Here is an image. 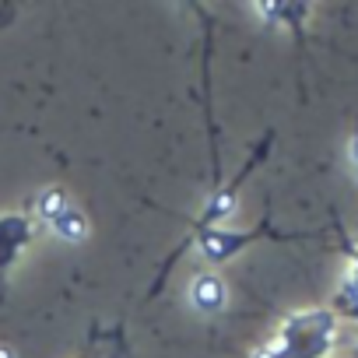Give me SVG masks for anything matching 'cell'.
<instances>
[{"mask_svg":"<svg viewBox=\"0 0 358 358\" xmlns=\"http://www.w3.org/2000/svg\"><path fill=\"white\" fill-rule=\"evenodd\" d=\"M53 229H57L64 239H71V243H78V239H85V236H88V222H85V215H81V211H74V208H67V211L53 222Z\"/></svg>","mask_w":358,"mask_h":358,"instance_id":"7a4b0ae2","label":"cell"},{"mask_svg":"<svg viewBox=\"0 0 358 358\" xmlns=\"http://www.w3.org/2000/svg\"><path fill=\"white\" fill-rule=\"evenodd\" d=\"M0 358H15V351H11L8 344H0Z\"/></svg>","mask_w":358,"mask_h":358,"instance_id":"5b68a950","label":"cell"},{"mask_svg":"<svg viewBox=\"0 0 358 358\" xmlns=\"http://www.w3.org/2000/svg\"><path fill=\"white\" fill-rule=\"evenodd\" d=\"M64 211H67V197H64V190H46V194L39 197V215H43V218L57 222Z\"/></svg>","mask_w":358,"mask_h":358,"instance_id":"3957f363","label":"cell"},{"mask_svg":"<svg viewBox=\"0 0 358 358\" xmlns=\"http://www.w3.org/2000/svg\"><path fill=\"white\" fill-rule=\"evenodd\" d=\"M351 158H355V165H358V137L351 141Z\"/></svg>","mask_w":358,"mask_h":358,"instance_id":"8992f818","label":"cell"},{"mask_svg":"<svg viewBox=\"0 0 358 358\" xmlns=\"http://www.w3.org/2000/svg\"><path fill=\"white\" fill-rule=\"evenodd\" d=\"M190 295H194V302H197L201 309H218L222 299H225V288L218 285V278L208 274V278H197V281H194Z\"/></svg>","mask_w":358,"mask_h":358,"instance_id":"6da1fadb","label":"cell"},{"mask_svg":"<svg viewBox=\"0 0 358 358\" xmlns=\"http://www.w3.org/2000/svg\"><path fill=\"white\" fill-rule=\"evenodd\" d=\"M236 208V201H232V194H218V201H215V208H211V215L215 218H222V215H229Z\"/></svg>","mask_w":358,"mask_h":358,"instance_id":"277c9868","label":"cell"}]
</instances>
